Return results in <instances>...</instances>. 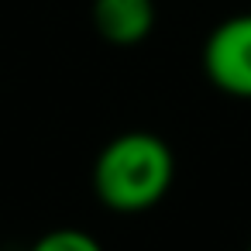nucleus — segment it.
Returning <instances> with one entry per match:
<instances>
[{
	"label": "nucleus",
	"instance_id": "obj_3",
	"mask_svg": "<svg viewBox=\"0 0 251 251\" xmlns=\"http://www.w3.org/2000/svg\"><path fill=\"white\" fill-rule=\"evenodd\" d=\"M93 28L103 42L127 49L151 35L155 28V0H93Z\"/></svg>",
	"mask_w": 251,
	"mask_h": 251
},
{
	"label": "nucleus",
	"instance_id": "obj_1",
	"mask_svg": "<svg viewBox=\"0 0 251 251\" xmlns=\"http://www.w3.org/2000/svg\"><path fill=\"white\" fill-rule=\"evenodd\" d=\"M176 179L172 148L151 131H124L93 162V189L114 213H145L165 200Z\"/></svg>",
	"mask_w": 251,
	"mask_h": 251
},
{
	"label": "nucleus",
	"instance_id": "obj_4",
	"mask_svg": "<svg viewBox=\"0 0 251 251\" xmlns=\"http://www.w3.org/2000/svg\"><path fill=\"white\" fill-rule=\"evenodd\" d=\"M28 251H103L100 241L79 227H55L49 234H42Z\"/></svg>",
	"mask_w": 251,
	"mask_h": 251
},
{
	"label": "nucleus",
	"instance_id": "obj_5",
	"mask_svg": "<svg viewBox=\"0 0 251 251\" xmlns=\"http://www.w3.org/2000/svg\"><path fill=\"white\" fill-rule=\"evenodd\" d=\"M248 251H251V244H248Z\"/></svg>",
	"mask_w": 251,
	"mask_h": 251
},
{
	"label": "nucleus",
	"instance_id": "obj_2",
	"mask_svg": "<svg viewBox=\"0 0 251 251\" xmlns=\"http://www.w3.org/2000/svg\"><path fill=\"white\" fill-rule=\"evenodd\" d=\"M206 79L237 100H251V14L224 18L203 45Z\"/></svg>",
	"mask_w": 251,
	"mask_h": 251
}]
</instances>
